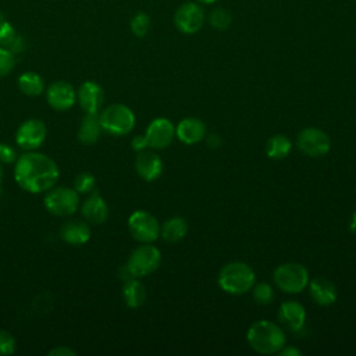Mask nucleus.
<instances>
[{"label": "nucleus", "instance_id": "1", "mask_svg": "<svg viewBox=\"0 0 356 356\" xmlns=\"http://www.w3.org/2000/svg\"><path fill=\"white\" fill-rule=\"evenodd\" d=\"M14 178L24 191L43 193L56 185L58 167L53 159L33 150L17 159Z\"/></svg>", "mask_w": 356, "mask_h": 356}, {"label": "nucleus", "instance_id": "2", "mask_svg": "<svg viewBox=\"0 0 356 356\" xmlns=\"http://www.w3.org/2000/svg\"><path fill=\"white\" fill-rule=\"evenodd\" d=\"M249 346L261 355H273L280 352L285 345V334L282 327L268 320L253 323L246 334Z\"/></svg>", "mask_w": 356, "mask_h": 356}, {"label": "nucleus", "instance_id": "3", "mask_svg": "<svg viewBox=\"0 0 356 356\" xmlns=\"http://www.w3.org/2000/svg\"><path fill=\"white\" fill-rule=\"evenodd\" d=\"M217 281L224 292L242 295L254 285V271L243 261H229L221 267Z\"/></svg>", "mask_w": 356, "mask_h": 356}, {"label": "nucleus", "instance_id": "4", "mask_svg": "<svg viewBox=\"0 0 356 356\" xmlns=\"http://www.w3.org/2000/svg\"><path fill=\"white\" fill-rule=\"evenodd\" d=\"M102 129L113 136H124L135 127V115L132 110L121 103L106 107L99 115Z\"/></svg>", "mask_w": 356, "mask_h": 356}, {"label": "nucleus", "instance_id": "5", "mask_svg": "<svg viewBox=\"0 0 356 356\" xmlns=\"http://www.w3.org/2000/svg\"><path fill=\"white\" fill-rule=\"evenodd\" d=\"M275 285L286 293H299L309 284V273L299 263L280 264L273 274Z\"/></svg>", "mask_w": 356, "mask_h": 356}, {"label": "nucleus", "instance_id": "6", "mask_svg": "<svg viewBox=\"0 0 356 356\" xmlns=\"http://www.w3.org/2000/svg\"><path fill=\"white\" fill-rule=\"evenodd\" d=\"M79 193L74 188H50L43 199V204L46 210L57 217L72 216L79 203Z\"/></svg>", "mask_w": 356, "mask_h": 356}, {"label": "nucleus", "instance_id": "7", "mask_svg": "<svg viewBox=\"0 0 356 356\" xmlns=\"http://www.w3.org/2000/svg\"><path fill=\"white\" fill-rule=\"evenodd\" d=\"M160 263H161L160 250L150 243H145L132 250L127 261V268L131 271L134 277L138 278L156 271Z\"/></svg>", "mask_w": 356, "mask_h": 356}, {"label": "nucleus", "instance_id": "8", "mask_svg": "<svg viewBox=\"0 0 356 356\" xmlns=\"http://www.w3.org/2000/svg\"><path fill=\"white\" fill-rule=\"evenodd\" d=\"M128 229L132 238L142 243H150L160 235V224L157 218L145 210H136L129 216Z\"/></svg>", "mask_w": 356, "mask_h": 356}, {"label": "nucleus", "instance_id": "9", "mask_svg": "<svg viewBox=\"0 0 356 356\" xmlns=\"http://www.w3.org/2000/svg\"><path fill=\"white\" fill-rule=\"evenodd\" d=\"M175 28L185 35H192L200 31L206 21V14L203 7L195 1H186L181 4L174 13Z\"/></svg>", "mask_w": 356, "mask_h": 356}, {"label": "nucleus", "instance_id": "10", "mask_svg": "<svg viewBox=\"0 0 356 356\" xmlns=\"http://www.w3.org/2000/svg\"><path fill=\"white\" fill-rule=\"evenodd\" d=\"M298 149L310 157H321L331 147L330 136L320 128L307 127L302 129L296 139Z\"/></svg>", "mask_w": 356, "mask_h": 356}, {"label": "nucleus", "instance_id": "11", "mask_svg": "<svg viewBox=\"0 0 356 356\" xmlns=\"http://www.w3.org/2000/svg\"><path fill=\"white\" fill-rule=\"evenodd\" d=\"M46 125L36 118L22 122L15 132L17 145L28 152H33L42 146L46 139Z\"/></svg>", "mask_w": 356, "mask_h": 356}, {"label": "nucleus", "instance_id": "12", "mask_svg": "<svg viewBox=\"0 0 356 356\" xmlns=\"http://www.w3.org/2000/svg\"><path fill=\"white\" fill-rule=\"evenodd\" d=\"M145 136L147 139L149 147L165 149L168 145H171L175 136V127L168 118L159 117L147 125Z\"/></svg>", "mask_w": 356, "mask_h": 356}, {"label": "nucleus", "instance_id": "13", "mask_svg": "<svg viewBox=\"0 0 356 356\" xmlns=\"http://www.w3.org/2000/svg\"><path fill=\"white\" fill-rule=\"evenodd\" d=\"M46 99L51 108L57 111H65L75 104L76 90L71 83L65 81H56L47 88Z\"/></svg>", "mask_w": 356, "mask_h": 356}, {"label": "nucleus", "instance_id": "14", "mask_svg": "<svg viewBox=\"0 0 356 356\" xmlns=\"http://www.w3.org/2000/svg\"><path fill=\"white\" fill-rule=\"evenodd\" d=\"M278 320L285 330L292 332H299L305 327L306 310L299 302L286 300L280 305Z\"/></svg>", "mask_w": 356, "mask_h": 356}, {"label": "nucleus", "instance_id": "15", "mask_svg": "<svg viewBox=\"0 0 356 356\" xmlns=\"http://www.w3.org/2000/svg\"><path fill=\"white\" fill-rule=\"evenodd\" d=\"M78 103L86 114H96L104 102V93L97 82L86 81L83 82L76 93Z\"/></svg>", "mask_w": 356, "mask_h": 356}, {"label": "nucleus", "instance_id": "16", "mask_svg": "<svg viewBox=\"0 0 356 356\" xmlns=\"http://www.w3.org/2000/svg\"><path fill=\"white\" fill-rule=\"evenodd\" d=\"M135 170L142 179L150 182L161 175L163 161L159 154L145 149L142 152H138V156L135 159Z\"/></svg>", "mask_w": 356, "mask_h": 356}, {"label": "nucleus", "instance_id": "17", "mask_svg": "<svg viewBox=\"0 0 356 356\" xmlns=\"http://www.w3.org/2000/svg\"><path fill=\"white\" fill-rule=\"evenodd\" d=\"M175 135L181 142L186 145H195L206 136V125L200 118L186 117L178 122Z\"/></svg>", "mask_w": 356, "mask_h": 356}, {"label": "nucleus", "instance_id": "18", "mask_svg": "<svg viewBox=\"0 0 356 356\" xmlns=\"http://www.w3.org/2000/svg\"><path fill=\"white\" fill-rule=\"evenodd\" d=\"M81 211L83 218L92 224H102L108 217V206L97 192H93L85 199Z\"/></svg>", "mask_w": 356, "mask_h": 356}, {"label": "nucleus", "instance_id": "19", "mask_svg": "<svg viewBox=\"0 0 356 356\" xmlns=\"http://www.w3.org/2000/svg\"><path fill=\"white\" fill-rule=\"evenodd\" d=\"M60 236L64 242L74 246H79L89 241L90 227L82 220H71L61 225Z\"/></svg>", "mask_w": 356, "mask_h": 356}, {"label": "nucleus", "instance_id": "20", "mask_svg": "<svg viewBox=\"0 0 356 356\" xmlns=\"http://www.w3.org/2000/svg\"><path fill=\"white\" fill-rule=\"evenodd\" d=\"M309 292L312 299L321 306L332 305L337 300L338 295L335 285L324 277L313 278L309 284Z\"/></svg>", "mask_w": 356, "mask_h": 356}, {"label": "nucleus", "instance_id": "21", "mask_svg": "<svg viewBox=\"0 0 356 356\" xmlns=\"http://www.w3.org/2000/svg\"><path fill=\"white\" fill-rule=\"evenodd\" d=\"M102 131L103 129H102L97 113L96 114H86L82 118V122L79 125L76 136H78L79 142H82L83 145H93V143L97 142Z\"/></svg>", "mask_w": 356, "mask_h": 356}, {"label": "nucleus", "instance_id": "22", "mask_svg": "<svg viewBox=\"0 0 356 356\" xmlns=\"http://www.w3.org/2000/svg\"><path fill=\"white\" fill-rule=\"evenodd\" d=\"M122 299L128 307L136 309L142 306L146 300V289L142 282L136 278H131L124 282L122 286Z\"/></svg>", "mask_w": 356, "mask_h": 356}, {"label": "nucleus", "instance_id": "23", "mask_svg": "<svg viewBox=\"0 0 356 356\" xmlns=\"http://www.w3.org/2000/svg\"><path fill=\"white\" fill-rule=\"evenodd\" d=\"M188 232V224L182 217H171L164 221L160 228V235L167 242H178L181 241Z\"/></svg>", "mask_w": 356, "mask_h": 356}, {"label": "nucleus", "instance_id": "24", "mask_svg": "<svg viewBox=\"0 0 356 356\" xmlns=\"http://www.w3.org/2000/svg\"><path fill=\"white\" fill-rule=\"evenodd\" d=\"M18 88L26 96H39L44 90V82L39 74L26 71L18 76Z\"/></svg>", "mask_w": 356, "mask_h": 356}, {"label": "nucleus", "instance_id": "25", "mask_svg": "<svg viewBox=\"0 0 356 356\" xmlns=\"http://www.w3.org/2000/svg\"><path fill=\"white\" fill-rule=\"evenodd\" d=\"M291 149H292V142L289 140L288 136L282 134H277L271 136L266 143V153L270 159H274V160L286 157Z\"/></svg>", "mask_w": 356, "mask_h": 356}, {"label": "nucleus", "instance_id": "26", "mask_svg": "<svg viewBox=\"0 0 356 356\" xmlns=\"http://www.w3.org/2000/svg\"><path fill=\"white\" fill-rule=\"evenodd\" d=\"M207 21L211 28H214L217 31H225L229 28V25L232 22V15L227 8L216 7L209 13Z\"/></svg>", "mask_w": 356, "mask_h": 356}, {"label": "nucleus", "instance_id": "27", "mask_svg": "<svg viewBox=\"0 0 356 356\" xmlns=\"http://www.w3.org/2000/svg\"><path fill=\"white\" fill-rule=\"evenodd\" d=\"M129 28L135 36L138 38L146 36L150 29V17L143 11L136 13L129 21Z\"/></svg>", "mask_w": 356, "mask_h": 356}, {"label": "nucleus", "instance_id": "28", "mask_svg": "<svg viewBox=\"0 0 356 356\" xmlns=\"http://www.w3.org/2000/svg\"><path fill=\"white\" fill-rule=\"evenodd\" d=\"M96 186V179L90 172H81L75 177L74 181V189L78 193H89L93 192Z\"/></svg>", "mask_w": 356, "mask_h": 356}, {"label": "nucleus", "instance_id": "29", "mask_svg": "<svg viewBox=\"0 0 356 356\" xmlns=\"http://www.w3.org/2000/svg\"><path fill=\"white\" fill-rule=\"evenodd\" d=\"M253 288V299L256 300V303L259 305H268L273 298H274V291L273 286L267 282H260Z\"/></svg>", "mask_w": 356, "mask_h": 356}, {"label": "nucleus", "instance_id": "30", "mask_svg": "<svg viewBox=\"0 0 356 356\" xmlns=\"http://www.w3.org/2000/svg\"><path fill=\"white\" fill-rule=\"evenodd\" d=\"M15 65V56L7 47H0V78L7 76Z\"/></svg>", "mask_w": 356, "mask_h": 356}, {"label": "nucleus", "instance_id": "31", "mask_svg": "<svg viewBox=\"0 0 356 356\" xmlns=\"http://www.w3.org/2000/svg\"><path fill=\"white\" fill-rule=\"evenodd\" d=\"M15 36L17 32L14 26L8 21L0 19V47H8Z\"/></svg>", "mask_w": 356, "mask_h": 356}, {"label": "nucleus", "instance_id": "32", "mask_svg": "<svg viewBox=\"0 0 356 356\" xmlns=\"http://www.w3.org/2000/svg\"><path fill=\"white\" fill-rule=\"evenodd\" d=\"M15 338L6 330H0V356L13 355L15 352Z\"/></svg>", "mask_w": 356, "mask_h": 356}, {"label": "nucleus", "instance_id": "33", "mask_svg": "<svg viewBox=\"0 0 356 356\" xmlns=\"http://www.w3.org/2000/svg\"><path fill=\"white\" fill-rule=\"evenodd\" d=\"M17 160V152L8 143H0V163L11 164Z\"/></svg>", "mask_w": 356, "mask_h": 356}, {"label": "nucleus", "instance_id": "34", "mask_svg": "<svg viewBox=\"0 0 356 356\" xmlns=\"http://www.w3.org/2000/svg\"><path fill=\"white\" fill-rule=\"evenodd\" d=\"M131 147H132L134 150H136V152H142V150H145L146 147H149L146 136H145V135H136V136H134V139L131 140Z\"/></svg>", "mask_w": 356, "mask_h": 356}, {"label": "nucleus", "instance_id": "35", "mask_svg": "<svg viewBox=\"0 0 356 356\" xmlns=\"http://www.w3.org/2000/svg\"><path fill=\"white\" fill-rule=\"evenodd\" d=\"M49 356H75V352L67 346H57L49 352Z\"/></svg>", "mask_w": 356, "mask_h": 356}, {"label": "nucleus", "instance_id": "36", "mask_svg": "<svg viewBox=\"0 0 356 356\" xmlns=\"http://www.w3.org/2000/svg\"><path fill=\"white\" fill-rule=\"evenodd\" d=\"M8 50H11L14 54L15 53H21L24 49H25V44H24V39L21 36H15V39L11 42V44L7 47Z\"/></svg>", "mask_w": 356, "mask_h": 356}, {"label": "nucleus", "instance_id": "37", "mask_svg": "<svg viewBox=\"0 0 356 356\" xmlns=\"http://www.w3.org/2000/svg\"><path fill=\"white\" fill-rule=\"evenodd\" d=\"M281 356H300L302 352L299 349H296L295 346H284L280 352Z\"/></svg>", "mask_w": 356, "mask_h": 356}, {"label": "nucleus", "instance_id": "38", "mask_svg": "<svg viewBox=\"0 0 356 356\" xmlns=\"http://www.w3.org/2000/svg\"><path fill=\"white\" fill-rule=\"evenodd\" d=\"M207 145L210 147H218L221 145V138L218 135H210L207 138Z\"/></svg>", "mask_w": 356, "mask_h": 356}, {"label": "nucleus", "instance_id": "39", "mask_svg": "<svg viewBox=\"0 0 356 356\" xmlns=\"http://www.w3.org/2000/svg\"><path fill=\"white\" fill-rule=\"evenodd\" d=\"M349 228H350V231H352L353 234H356V211L353 213V216H352V218H350Z\"/></svg>", "mask_w": 356, "mask_h": 356}, {"label": "nucleus", "instance_id": "40", "mask_svg": "<svg viewBox=\"0 0 356 356\" xmlns=\"http://www.w3.org/2000/svg\"><path fill=\"white\" fill-rule=\"evenodd\" d=\"M200 4H213V3H216L217 0H197Z\"/></svg>", "mask_w": 356, "mask_h": 356}, {"label": "nucleus", "instance_id": "41", "mask_svg": "<svg viewBox=\"0 0 356 356\" xmlns=\"http://www.w3.org/2000/svg\"><path fill=\"white\" fill-rule=\"evenodd\" d=\"M1 181H3V168L0 165V185H1Z\"/></svg>", "mask_w": 356, "mask_h": 356}, {"label": "nucleus", "instance_id": "42", "mask_svg": "<svg viewBox=\"0 0 356 356\" xmlns=\"http://www.w3.org/2000/svg\"><path fill=\"white\" fill-rule=\"evenodd\" d=\"M0 195H1V188H0Z\"/></svg>", "mask_w": 356, "mask_h": 356}]
</instances>
